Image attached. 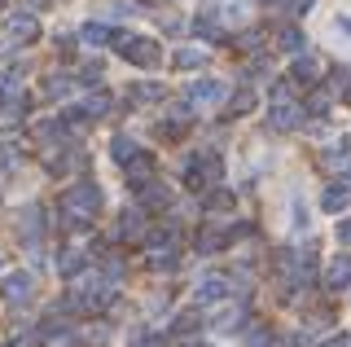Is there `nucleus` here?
Here are the masks:
<instances>
[{
	"label": "nucleus",
	"instance_id": "f257e3e1",
	"mask_svg": "<svg viewBox=\"0 0 351 347\" xmlns=\"http://www.w3.org/2000/svg\"><path fill=\"white\" fill-rule=\"evenodd\" d=\"M97 207H101V193H97V185H88V180H80V185H71V189L62 193V215H66V224L93 220Z\"/></svg>",
	"mask_w": 351,
	"mask_h": 347
},
{
	"label": "nucleus",
	"instance_id": "f03ea898",
	"mask_svg": "<svg viewBox=\"0 0 351 347\" xmlns=\"http://www.w3.org/2000/svg\"><path fill=\"white\" fill-rule=\"evenodd\" d=\"M114 49L132 67H154V62H158V45L145 40V36H114Z\"/></svg>",
	"mask_w": 351,
	"mask_h": 347
},
{
	"label": "nucleus",
	"instance_id": "7ed1b4c3",
	"mask_svg": "<svg viewBox=\"0 0 351 347\" xmlns=\"http://www.w3.org/2000/svg\"><path fill=\"white\" fill-rule=\"evenodd\" d=\"M246 9H250V0H211V5H206L202 14L211 18L219 31H233V27L246 23Z\"/></svg>",
	"mask_w": 351,
	"mask_h": 347
},
{
	"label": "nucleus",
	"instance_id": "20e7f679",
	"mask_svg": "<svg viewBox=\"0 0 351 347\" xmlns=\"http://www.w3.org/2000/svg\"><path fill=\"white\" fill-rule=\"evenodd\" d=\"M219 176H224V163H219V154H197L189 163V185L193 189H211V185H219Z\"/></svg>",
	"mask_w": 351,
	"mask_h": 347
},
{
	"label": "nucleus",
	"instance_id": "39448f33",
	"mask_svg": "<svg viewBox=\"0 0 351 347\" xmlns=\"http://www.w3.org/2000/svg\"><path fill=\"white\" fill-rule=\"evenodd\" d=\"M299 115H303V106H294L290 93L277 88V97H272V110H268V123L277 128V132H290V128H299Z\"/></svg>",
	"mask_w": 351,
	"mask_h": 347
},
{
	"label": "nucleus",
	"instance_id": "423d86ee",
	"mask_svg": "<svg viewBox=\"0 0 351 347\" xmlns=\"http://www.w3.org/2000/svg\"><path fill=\"white\" fill-rule=\"evenodd\" d=\"M110 299H114V286H110L106 277H97V273H88L80 281V295H75L80 308H101V303H110Z\"/></svg>",
	"mask_w": 351,
	"mask_h": 347
},
{
	"label": "nucleus",
	"instance_id": "0eeeda50",
	"mask_svg": "<svg viewBox=\"0 0 351 347\" xmlns=\"http://www.w3.org/2000/svg\"><path fill=\"white\" fill-rule=\"evenodd\" d=\"M228 290H233V281L224 273H202L197 286H193V295H197V303H219V299H228Z\"/></svg>",
	"mask_w": 351,
	"mask_h": 347
},
{
	"label": "nucleus",
	"instance_id": "6e6552de",
	"mask_svg": "<svg viewBox=\"0 0 351 347\" xmlns=\"http://www.w3.org/2000/svg\"><path fill=\"white\" fill-rule=\"evenodd\" d=\"M31 290H36L31 273H9V277H5V290H0V295H5L9 308H18V303H27V299H31Z\"/></svg>",
	"mask_w": 351,
	"mask_h": 347
},
{
	"label": "nucleus",
	"instance_id": "1a4fd4ad",
	"mask_svg": "<svg viewBox=\"0 0 351 347\" xmlns=\"http://www.w3.org/2000/svg\"><path fill=\"white\" fill-rule=\"evenodd\" d=\"M189 97L197 106H215V101H224L228 97V84L224 80H193L189 84Z\"/></svg>",
	"mask_w": 351,
	"mask_h": 347
},
{
	"label": "nucleus",
	"instance_id": "9d476101",
	"mask_svg": "<svg viewBox=\"0 0 351 347\" xmlns=\"http://www.w3.org/2000/svg\"><path fill=\"white\" fill-rule=\"evenodd\" d=\"M149 264H154V268H171V264H176V233L149 237Z\"/></svg>",
	"mask_w": 351,
	"mask_h": 347
},
{
	"label": "nucleus",
	"instance_id": "9b49d317",
	"mask_svg": "<svg viewBox=\"0 0 351 347\" xmlns=\"http://www.w3.org/2000/svg\"><path fill=\"white\" fill-rule=\"evenodd\" d=\"M325 286H329V290H347V286H351V255H334V259H329Z\"/></svg>",
	"mask_w": 351,
	"mask_h": 347
},
{
	"label": "nucleus",
	"instance_id": "f8f14e48",
	"mask_svg": "<svg viewBox=\"0 0 351 347\" xmlns=\"http://www.w3.org/2000/svg\"><path fill=\"white\" fill-rule=\"evenodd\" d=\"M325 167H334V171H351V136H338L334 145L325 149Z\"/></svg>",
	"mask_w": 351,
	"mask_h": 347
},
{
	"label": "nucleus",
	"instance_id": "ddd939ff",
	"mask_svg": "<svg viewBox=\"0 0 351 347\" xmlns=\"http://www.w3.org/2000/svg\"><path fill=\"white\" fill-rule=\"evenodd\" d=\"M40 36V23L31 14H14L9 18V40H36Z\"/></svg>",
	"mask_w": 351,
	"mask_h": 347
},
{
	"label": "nucleus",
	"instance_id": "4468645a",
	"mask_svg": "<svg viewBox=\"0 0 351 347\" xmlns=\"http://www.w3.org/2000/svg\"><path fill=\"white\" fill-rule=\"evenodd\" d=\"M321 202H325V211H334V215H338V211H347V202H351V185L334 180V185L325 189V198H321Z\"/></svg>",
	"mask_w": 351,
	"mask_h": 347
},
{
	"label": "nucleus",
	"instance_id": "2eb2a0df",
	"mask_svg": "<svg viewBox=\"0 0 351 347\" xmlns=\"http://www.w3.org/2000/svg\"><path fill=\"white\" fill-rule=\"evenodd\" d=\"M110 149H114V163H123V167L141 158V145L132 136H114V141H110Z\"/></svg>",
	"mask_w": 351,
	"mask_h": 347
},
{
	"label": "nucleus",
	"instance_id": "dca6fc26",
	"mask_svg": "<svg viewBox=\"0 0 351 347\" xmlns=\"http://www.w3.org/2000/svg\"><path fill=\"white\" fill-rule=\"evenodd\" d=\"M241 317H246L241 308H219V312H211V325H215V330H237Z\"/></svg>",
	"mask_w": 351,
	"mask_h": 347
},
{
	"label": "nucleus",
	"instance_id": "f3484780",
	"mask_svg": "<svg viewBox=\"0 0 351 347\" xmlns=\"http://www.w3.org/2000/svg\"><path fill=\"white\" fill-rule=\"evenodd\" d=\"M58 273H62V277H80V273H84V255H80V251H62V255H58Z\"/></svg>",
	"mask_w": 351,
	"mask_h": 347
},
{
	"label": "nucleus",
	"instance_id": "a211bd4d",
	"mask_svg": "<svg viewBox=\"0 0 351 347\" xmlns=\"http://www.w3.org/2000/svg\"><path fill=\"white\" fill-rule=\"evenodd\" d=\"M281 49L285 53H307V36H303L299 27H285L281 31Z\"/></svg>",
	"mask_w": 351,
	"mask_h": 347
},
{
	"label": "nucleus",
	"instance_id": "6ab92c4d",
	"mask_svg": "<svg viewBox=\"0 0 351 347\" xmlns=\"http://www.w3.org/2000/svg\"><path fill=\"white\" fill-rule=\"evenodd\" d=\"M316 75H321L316 58H307V53H303V58L294 62V80H299V84H316Z\"/></svg>",
	"mask_w": 351,
	"mask_h": 347
},
{
	"label": "nucleus",
	"instance_id": "aec40b11",
	"mask_svg": "<svg viewBox=\"0 0 351 347\" xmlns=\"http://www.w3.org/2000/svg\"><path fill=\"white\" fill-rule=\"evenodd\" d=\"M106 110H110V97H106V93H97V97H88V101H84L75 115H88V119H97V115H106Z\"/></svg>",
	"mask_w": 351,
	"mask_h": 347
},
{
	"label": "nucleus",
	"instance_id": "412c9836",
	"mask_svg": "<svg viewBox=\"0 0 351 347\" xmlns=\"http://www.w3.org/2000/svg\"><path fill=\"white\" fill-rule=\"evenodd\" d=\"M80 40H84V45H106V40H110V31H106V23H88L84 31H80Z\"/></svg>",
	"mask_w": 351,
	"mask_h": 347
},
{
	"label": "nucleus",
	"instance_id": "4be33fe9",
	"mask_svg": "<svg viewBox=\"0 0 351 347\" xmlns=\"http://www.w3.org/2000/svg\"><path fill=\"white\" fill-rule=\"evenodd\" d=\"M202 62H206V49H180V53H176V67H180V71L202 67Z\"/></svg>",
	"mask_w": 351,
	"mask_h": 347
},
{
	"label": "nucleus",
	"instance_id": "5701e85b",
	"mask_svg": "<svg viewBox=\"0 0 351 347\" xmlns=\"http://www.w3.org/2000/svg\"><path fill=\"white\" fill-rule=\"evenodd\" d=\"M119 237H141V211H123V220H119Z\"/></svg>",
	"mask_w": 351,
	"mask_h": 347
},
{
	"label": "nucleus",
	"instance_id": "b1692460",
	"mask_svg": "<svg viewBox=\"0 0 351 347\" xmlns=\"http://www.w3.org/2000/svg\"><path fill=\"white\" fill-rule=\"evenodd\" d=\"M250 110H255V93L241 88V93L233 97V115H250Z\"/></svg>",
	"mask_w": 351,
	"mask_h": 347
},
{
	"label": "nucleus",
	"instance_id": "393cba45",
	"mask_svg": "<svg viewBox=\"0 0 351 347\" xmlns=\"http://www.w3.org/2000/svg\"><path fill=\"white\" fill-rule=\"evenodd\" d=\"M272 343H277V339H272L268 330H250L246 334V347H272Z\"/></svg>",
	"mask_w": 351,
	"mask_h": 347
},
{
	"label": "nucleus",
	"instance_id": "a878e982",
	"mask_svg": "<svg viewBox=\"0 0 351 347\" xmlns=\"http://www.w3.org/2000/svg\"><path fill=\"white\" fill-rule=\"evenodd\" d=\"M49 93L53 97H66V93H71V75H53V80H49Z\"/></svg>",
	"mask_w": 351,
	"mask_h": 347
},
{
	"label": "nucleus",
	"instance_id": "bb28decb",
	"mask_svg": "<svg viewBox=\"0 0 351 347\" xmlns=\"http://www.w3.org/2000/svg\"><path fill=\"white\" fill-rule=\"evenodd\" d=\"M294 233H307V224H312V220H307V207H303V202H294Z\"/></svg>",
	"mask_w": 351,
	"mask_h": 347
},
{
	"label": "nucleus",
	"instance_id": "cd10ccee",
	"mask_svg": "<svg viewBox=\"0 0 351 347\" xmlns=\"http://www.w3.org/2000/svg\"><path fill=\"white\" fill-rule=\"evenodd\" d=\"M307 5L312 0H277V9H285V14H307Z\"/></svg>",
	"mask_w": 351,
	"mask_h": 347
},
{
	"label": "nucleus",
	"instance_id": "c85d7f7f",
	"mask_svg": "<svg viewBox=\"0 0 351 347\" xmlns=\"http://www.w3.org/2000/svg\"><path fill=\"white\" fill-rule=\"evenodd\" d=\"M325 106H329V93H312V101H307V110H312V115H321Z\"/></svg>",
	"mask_w": 351,
	"mask_h": 347
},
{
	"label": "nucleus",
	"instance_id": "c756f323",
	"mask_svg": "<svg viewBox=\"0 0 351 347\" xmlns=\"http://www.w3.org/2000/svg\"><path fill=\"white\" fill-rule=\"evenodd\" d=\"M338 242L351 246V215H347V220H338Z\"/></svg>",
	"mask_w": 351,
	"mask_h": 347
},
{
	"label": "nucleus",
	"instance_id": "7c9ffc66",
	"mask_svg": "<svg viewBox=\"0 0 351 347\" xmlns=\"http://www.w3.org/2000/svg\"><path fill=\"white\" fill-rule=\"evenodd\" d=\"M334 31H343V36H351V14H343V18H338V23H334Z\"/></svg>",
	"mask_w": 351,
	"mask_h": 347
},
{
	"label": "nucleus",
	"instance_id": "2f4dec72",
	"mask_svg": "<svg viewBox=\"0 0 351 347\" xmlns=\"http://www.w3.org/2000/svg\"><path fill=\"white\" fill-rule=\"evenodd\" d=\"M325 347H351V339H334V343H325Z\"/></svg>",
	"mask_w": 351,
	"mask_h": 347
},
{
	"label": "nucleus",
	"instance_id": "473e14b6",
	"mask_svg": "<svg viewBox=\"0 0 351 347\" xmlns=\"http://www.w3.org/2000/svg\"><path fill=\"white\" fill-rule=\"evenodd\" d=\"M5 347H27V343H22V339H14V343H5Z\"/></svg>",
	"mask_w": 351,
	"mask_h": 347
},
{
	"label": "nucleus",
	"instance_id": "72a5a7b5",
	"mask_svg": "<svg viewBox=\"0 0 351 347\" xmlns=\"http://www.w3.org/2000/svg\"><path fill=\"white\" fill-rule=\"evenodd\" d=\"M184 347H206V343H184Z\"/></svg>",
	"mask_w": 351,
	"mask_h": 347
}]
</instances>
